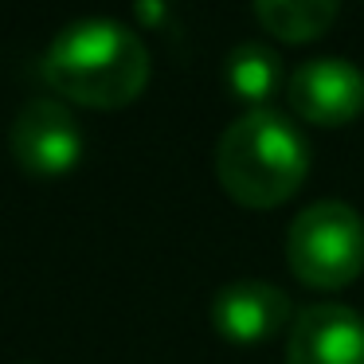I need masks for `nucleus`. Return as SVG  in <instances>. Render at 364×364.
<instances>
[{
	"label": "nucleus",
	"mask_w": 364,
	"mask_h": 364,
	"mask_svg": "<svg viewBox=\"0 0 364 364\" xmlns=\"http://www.w3.org/2000/svg\"><path fill=\"white\" fill-rule=\"evenodd\" d=\"M286 364H364V317L337 301L301 309L290 325Z\"/></svg>",
	"instance_id": "423d86ee"
},
{
	"label": "nucleus",
	"mask_w": 364,
	"mask_h": 364,
	"mask_svg": "<svg viewBox=\"0 0 364 364\" xmlns=\"http://www.w3.org/2000/svg\"><path fill=\"white\" fill-rule=\"evenodd\" d=\"M43 79L79 106L122 110L149 82V51L118 20H75L43 51Z\"/></svg>",
	"instance_id": "f257e3e1"
},
{
	"label": "nucleus",
	"mask_w": 364,
	"mask_h": 364,
	"mask_svg": "<svg viewBox=\"0 0 364 364\" xmlns=\"http://www.w3.org/2000/svg\"><path fill=\"white\" fill-rule=\"evenodd\" d=\"M294 306L278 286L270 282H231L215 294L212 301V325L220 337L235 345H255L270 341L282 329H290Z\"/></svg>",
	"instance_id": "0eeeda50"
},
{
	"label": "nucleus",
	"mask_w": 364,
	"mask_h": 364,
	"mask_svg": "<svg viewBox=\"0 0 364 364\" xmlns=\"http://www.w3.org/2000/svg\"><path fill=\"white\" fill-rule=\"evenodd\" d=\"M341 0H255V16L274 40L309 43L325 36L337 20Z\"/></svg>",
	"instance_id": "1a4fd4ad"
},
{
	"label": "nucleus",
	"mask_w": 364,
	"mask_h": 364,
	"mask_svg": "<svg viewBox=\"0 0 364 364\" xmlns=\"http://www.w3.org/2000/svg\"><path fill=\"white\" fill-rule=\"evenodd\" d=\"M286 262L309 290H341L364 270V220L345 200H317L286 235Z\"/></svg>",
	"instance_id": "7ed1b4c3"
},
{
	"label": "nucleus",
	"mask_w": 364,
	"mask_h": 364,
	"mask_svg": "<svg viewBox=\"0 0 364 364\" xmlns=\"http://www.w3.org/2000/svg\"><path fill=\"white\" fill-rule=\"evenodd\" d=\"M286 102L309 126H345L364 110V75L345 59L301 63L286 82Z\"/></svg>",
	"instance_id": "39448f33"
},
{
	"label": "nucleus",
	"mask_w": 364,
	"mask_h": 364,
	"mask_svg": "<svg viewBox=\"0 0 364 364\" xmlns=\"http://www.w3.org/2000/svg\"><path fill=\"white\" fill-rule=\"evenodd\" d=\"M309 145L278 110H247L215 145V176L243 208H278L306 184Z\"/></svg>",
	"instance_id": "f03ea898"
},
{
	"label": "nucleus",
	"mask_w": 364,
	"mask_h": 364,
	"mask_svg": "<svg viewBox=\"0 0 364 364\" xmlns=\"http://www.w3.org/2000/svg\"><path fill=\"white\" fill-rule=\"evenodd\" d=\"M282 59H278L274 48H267V43H235L228 55V63H223V82H228V90L239 98V102H247L251 110H267V102L282 90Z\"/></svg>",
	"instance_id": "6e6552de"
},
{
	"label": "nucleus",
	"mask_w": 364,
	"mask_h": 364,
	"mask_svg": "<svg viewBox=\"0 0 364 364\" xmlns=\"http://www.w3.org/2000/svg\"><path fill=\"white\" fill-rule=\"evenodd\" d=\"M12 157L32 176H63L82 161V129L67 106L36 98L12 122Z\"/></svg>",
	"instance_id": "20e7f679"
}]
</instances>
